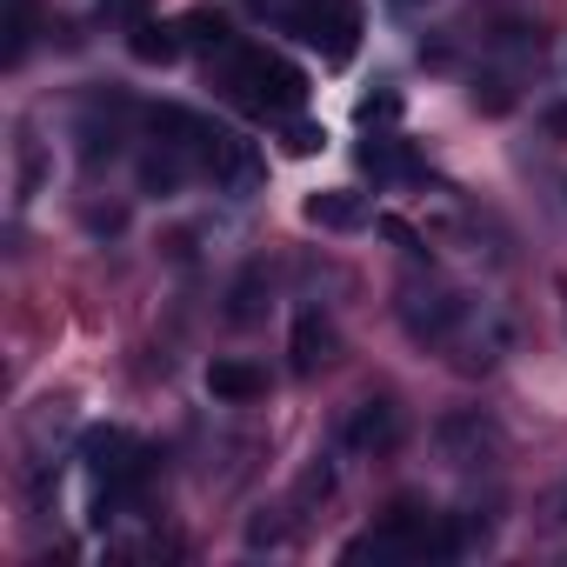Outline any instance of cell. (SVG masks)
<instances>
[{
	"instance_id": "obj_1",
	"label": "cell",
	"mask_w": 567,
	"mask_h": 567,
	"mask_svg": "<svg viewBox=\"0 0 567 567\" xmlns=\"http://www.w3.org/2000/svg\"><path fill=\"white\" fill-rule=\"evenodd\" d=\"M220 87L247 114H295L308 101L301 68H288L280 54H267V48H227L220 54Z\"/></svg>"
},
{
	"instance_id": "obj_2",
	"label": "cell",
	"mask_w": 567,
	"mask_h": 567,
	"mask_svg": "<svg viewBox=\"0 0 567 567\" xmlns=\"http://www.w3.org/2000/svg\"><path fill=\"white\" fill-rule=\"evenodd\" d=\"M394 315H401L408 341H421V348H447V341L461 334V321L474 315V301H467L461 288H447V280H408V288L394 295Z\"/></svg>"
},
{
	"instance_id": "obj_3",
	"label": "cell",
	"mask_w": 567,
	"mask_h": 567,
	"mask_svg": "<svg viewBox=\"0 0 567 567\" xmlns=\"http://www.w3.org/2000/svg\"><path fill=\"white\" fill-rule=\"evenodd\" d=\"M434 447H441V461H447V467H461V474L501 467V427H494L487 414H474V408L441 414V421H434Z\"/></svg>"
},
{
	"instance_id": "obj_4",
	"label": "cell",
	"mask_w": 567,
	"mask_h": 567,
	"mask_svg": "<svg viewBox=\"0 0 567 567\" xmlns=\"http://www.w3.org/2000/svg\"><path fill=\"white\" fill-rule=\"evenodd\" d=\"M81 461H87L94 481H121V487H147V467H154L147 441L127 434V427H87L81 434Z\"/></svg>"
},
{
	"instance_id": "obj_5",
	"label": "cell",
	"mask_w": 567,
	"mask_h": 567,
	"mask_svg": "<svg viewBox=\"0 0 567 567\" xmlns=\"http://www.w3.org/2000/svg\"><path fill=\"white\" fill-rule=\"evenodd\" d=\"M121 141H127V101H121V94H94V101L81 107V121H74V154H81V167L114 161Z\"/></svg>"
},
{
	"instance_id": "obj_6",
	"label": "cell",
	"mask_w": 567,
	"mask_h": 567,
	"mask_svg": "<svg viewBox=\"0 0 567 567\" xmlns=\"http://www.w3.org/2000/svg\"><path fill=\"white\" fill-rule=\"evenodd\" d=\"M334 361H341L334 321H328L321 308H301V315H295V334H288V368H295V374H328Z\"/></svg>"
},
{
	"instance_id": "obj_7",
	"label": "cell",
	"mask_w": 567,
	"mask_h": 567,
	"mask_svg": "<svg viewBox=\"0 0 567 567\" xmlns=\"http://www.w3.org/2000/svg\"><path fill=\"white\" fill-rule=\"evenodd\" d=\"M401 434H408V421H401V408H394L388 394H368V401L348 414V447H354V454H394Z\"/></svg>"
},
{
	"instance_id": "obj_8",
	"label": "cell",
	"mask_w": 567,
	"mask_h": 567,
	"mask_svg": "<svg viewBox=\"0 0 567 567\" xmlns=\"http://www.w3.org/2000/svg\"><path fill=\"white\" fill-rule=\"evenodd\" d=\"M447 354H454V368H461V374H487V368L507 354V321H494V315H481V308H474V315L461 321V334L447 341Z\"/></svg>"
},
{
	"instance_id": "obj_9",
	"label": "cell",
	"mask_w": 567,
	"mask_h": 567,
	"mask_svg": "<svg viewBox=\"0 0 567 567\" xmlns=\"http://www.w3.org/2000/svg\"><path fill=\"white\" fill-rule=\"evenodd\" d=\"M194 174H200V161H194L187 147H174V141H154V147L141 154V194H161V200H167V194H181Z\"/></svg>"
},
{
	"instance_id": "obj_10",
	"label": "cell",
	"mask_w": 567,
	"mask_h": 567,
	"mask_svg": "<svg viewBox=\"0 0 567 567\" xmlns=\"http://www.w3.org/2000/svg\"><path fill=\"white\" fill-rule=\"evenodd\" d=\"M267 295H274V280H267V260H247L240 274H234V288H227V328H254L260 315H267Z\"/></svg>"
},
{
	"instance_id": "obj_11",
	"label": "cell",
	"mask_w": 567,
	"mask_h": 567,
	"mask_svg": "<svg viewBox=\"0 0 567 567\" xmlns=\"http://www.w3.org/2000/svg\"><path fill=\"white\" fill-rule=\"evenodd\" d=\"M308 220L328 227V234H354V227H368V194H354V187L308 194Z\"/></svg>"
},
{
	"instance_id": "obj_12",
	"label": "cell",
	"mask_w": 567,
	"mask_h": 567,
	"mask_svg": "<svg viewBox=\"0 0 567 567\" xmlns=\"http://www.w3.org/2000/svg\"><path fill=\"white\" fill-rule=\"evenodd\" d=\"M207 394L227 401V408H247V401L267 394V368H254V361H214L207 368Z\"/></svg>"
},
{
	"instance_id": "obj_13",
	"label": "cell",
	"mask_w": 567,
	"mask_h": 567,
	"mask_svg": "<svg viewBox=\"0 0 567 567\" xmlns=\"http://www.w3.org/2000/svg\"><path fill=\"white\" fill-rule=\"evenodd\" d=\"M181 41L200 48V54H214V61H220L227 48H240V41H234V21H227L220 8H194V14H181Z\"/></svg>"
},
{
	"instance_id": "obj_14",
	"label": "cell",
	"mask_w": 567,
	"mask_h": 567,
	"mask_svg": "<svg viewBox=\"0 0 567 567\" xmlns=\"http://www.w3.org/2000/svg\"><path fill=\"white\" fill-rule=\"evenodd\" d=\"M181 48H187V41H181V28H161V21L127 28V54H134V61H147V68H167Z\"/></svg>"
},
{
	"instance_id": "obj_15",
	"label": "cell",
	"mask_w": 567,
	"mask_h": 567,
	"mask_svg": "<svg viewBox=\"0 0 567 567\" xmlns=\"http://www.w3.org/2000/svg\"><path fill=\"white\" fill-rule=\"evenodd\" d=\"M361 167H368L374 181H408V174H414L421 161H414V154H408L401 141H381V134H374V141L361 147Z\"/></svg>"
},
{
	"instance_id": "obj_16",
	"label": "cell",
	"mask_w": 567,
	"mask_h": 567,
	"mask_svg": "<svg viewBox=\"0 0 567 567\" xmlns=\"http://www.w3.org/2000/svg\"><path fill=\"white\" fill-rule=\"evenodd\" d=\"M214 181H220V187H234V194H254V187H260V154H254L247 141H234V147H227V161L214 167Z\"/></svg>"
},
{
	"instance_id": "obj_17",
	"label": "cell",
	"mask_w": 567,
	"mask_h": 567,
	"mask_svg": "<svg viewBox=\"0 0 567 567\" xmlns=\"http://www.w3.org/2000/svg\"><path fill=\"white\" fill-rule=\"evenodd\" d=\"M474 107L481 114H507L514 107V81L507 74H474Z\"/></svg>"
},
{
	"instance_id": "obj_18",
	"label": "cell",
	"mask_w": 567,
	"mask_h": 567,
	"mask_svg": "<svg viewBox=\"0 0 567 567\" xmlns=\"http://www.w3.org/2000/svg\"><path fill=\"white\" fill-rule=\"evenodd\" d=\"M328 494H334V461L321 454V461L295 481V507H315V501H328Z\"/></svg>"
},
{
	"instance_id": "obj_19",
	"label": "cell",
	"mask_w": 567,
	"mask_h": 567,
	"mask_svg": "<svg viewBox=\"0 0 567 567\" xmlns=\"http://www.w3.org/2000/svg\"><path fill=\"white\" fill-rule=\"evenodd\" d=\"M280 147L308 161V154H321V147H328V127H321V121H288V127H280Z\"/></svg>"
},
{
	"instance_id": "obj_20",
	"label": "cell",
	"mask_w": 567,
	"mask_h": 567,
	"mask_svg": "<svg viewBox=\"0 0 567 567\" xmlns=\"http://www.w3.org/2000/svg\"><path fill=\"white\" fill-rule=\"evenodd\" d=\"M394 121H401V94L394 87H381V94L361 101V127H394Z\"/></svg>"
},
{
	"instance_id": "obj_21",
	"label": "cell",
	"mask_w": 567,
	"mask_h": 567,
	"mask_svg": "<svg viewBox=\"0 0 567 567\" xmlns=\"http://www.w3.org/2000/svg\"><path fill=\"white\" fill-rule=\"evenodd\" d=\"M147 8H154V0H101V14H107V21H121V28H141V21H147Z\"/></svg>"
},
{
	"instance_id": "obj_22",
	"label": "cell",
	"mask_w": 567,
	"mask_h": 567,
	"mask_svg": "<svg viewBox=\"0 0 567 567\" xmlns=\"http://www.w3.org/2000/svg\"><path fill=\"white\" fill-rule=\"evenodd\" d=\"M34 187H41V147H34V141L21 134V200H28Z\"/></svg>"
},
{
	"instance_id": "obj_23",
	"label": "cell",
	"mask_w": 567,
	"mask_h": 567,
	"mask_svg": "<svg viewBox=\"0 0 567 567\" xmlns=\"http://www.w3.org/2000/svg\"><path fill=\"white\" fill-rule=\"evenodd\" d=\"M540 527H567V481L540 501Z\"/></svg>"
},
{
	"instance_id": "obj_24",
	"label": "cell",
	"mask_w": 567,
	"mask_h": 567,
	"mask_svg": "<svg viewBox=\"0 0 567 567\" xmlns=\"http://www.w3.org/2000/svg\"><path fill=\"white\" fill-rule=\"evenodd\" d=\"M540 127H547V134H560V141H567V107H547V114H540Z\"/></svg>"
}]
</instances>
